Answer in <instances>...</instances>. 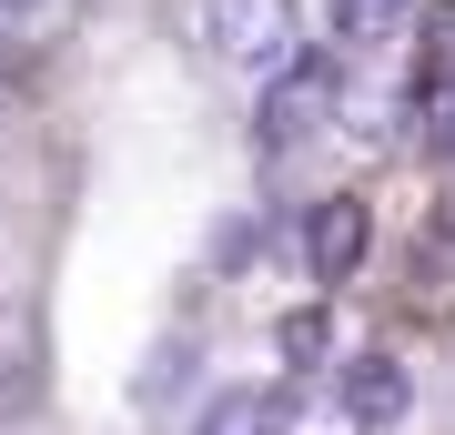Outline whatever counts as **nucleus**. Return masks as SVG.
<instances>
[{"label":"nucleus","mask_w":455,"mask_h":435,"mask_svg":"<svg viewBox=\"0 0 455 435\" xmlns=\"http://www.w3.org/2000/svg\"><path fill=\"white\" fill-rule=\"evenodd\" d=\"M364 203L355 193H334V203H314V233H304V254H314V284H344V274H355V263H364Z\"/></svg>","instance_id":"3"},{"label":"nucleus","mask_w":455,"mask_h":435,"mask_svg":"<svg viewBox=\"0 0 455 435\" xmlns=\"http://www.w3.org/2000/svg\"><path fill=\"white\" fill-rule=\"evenodd\" d=\"M324 112H334V61L314 51V61H293L274 92H263V142H304V132H324Z\"/></svg>","instance_id":"2"},{"label":"nucleus","mask_w":455,"mask_h":435,"mask_svg":"<svg viewBox=\"0 0 455 435\" xmlns=\"http://www.w3.org/2000/svg\"><path fill=\"white\" fill-rule=\"evenodd\" d=\"M203 41H212V61L283 81L293 71V0H203Z\"/></svg>","instance_id":"1"},{"label":"nucleus","mask_w":455,"mask_h":435,"mask_svg":"<svg viewBox=\"0 0 455 435\" xmlns=\"http://www.w3.org/2000/svg\"><path fill=\"white\" fill-rule=\"evenodd\" d=\"M395 20H405V0H334V31L344 41H385Z\"/></svg>","instance_id":"7"},{"label":"nucleus","mask_w":455,"mask_h":435,"mask_svg":"<svg viewBox=\"0 0 455 435\" xmlns=\"http://www.w3.org/2000/svg\"><path fill=\"white\" fill-rule=\"evenodd\" d=\"M344 405H355L364 425L405 415V365H395V355H355V365H344Z\"/></svg>","instance_id":"4"},{"label":"nucleus","mask_w":455,"mask_h":435,"mask_svg":"<svg viewBox=\"0 0 455 435\" xmlns=\"http://www.w3.org/2000/svg\"><path fill=\"white\" fill-rule=\"evenodd\" d=\"M31 11H41V0H0V20H20V31H31Z\"/></svg>","instance_id":"8"},{"label":"nucleus","mask_w":455,"mask_h":435,"mask_svg":"<svg viewBox=\"0 0 455 435\" xmlns=\"http://www.w3.org/2000/svg\"><path fill=\"white\" fill-rule=\"evenodd\" d=\"M193 435H274V405H263V395H212Z\"/></svg>","instance_id":"6"},{"label":"nucleus","mask_w":455,"mask_h":435,"mask_svg":"<svg viewBox=\"0 0 455 435\" xmlns=\"http://www.w3.org/2000/svg\"><path fill=\"white\" fill-rule=\"evenodd\" d=\"M274 435H374L355 405H344V385H314V395H293L274 405Z\"/></svg>","instance_id":"5"}]
</instances>
